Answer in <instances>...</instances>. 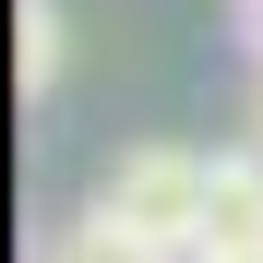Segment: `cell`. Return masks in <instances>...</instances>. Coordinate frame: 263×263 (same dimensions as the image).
I'll return each mask as SVG.
<instances>
[{"instance_id": "3957f363", "label": "cell", "mask_w": 263, "mask_h": 263, "mask_svg": "<svg viewBox=\"0 0 263 263\" xmlns=\"http://www.w3.org/2000/svg\"><path fill=\"white\" fill-rule=\"evenodd\" d=\"M12 84L24 96L60 84V0H12Z\"/></svg>"}, {"instance_id": "5b68a950", "label": "cell", "mask_w": 263, "mask_h": 263, "mask_svg": "<svg viewBox=\"0 0 263 263\" xmlns=\"http://www.w3.org/2000/svg\"><path fill=\"white\" fill-rule=\"evenodd\" d=\"M251 144H263V48H251Z\"/></svg>"}, {"instance_id": "7a4b0ae2", "label": "cell", "mask_w": 263, "mask_h": 263, "mask_svg": "<svg viewBox=\"0 0 263 263\" xmlns=\"http://www.w3.org/2000/svg\"><path fill=\"white\" fill-rule=\"evenodd\" d=\"M192 263H263V144L215 156V203H203V251Z\"/></svg>"}, {"instance_id": "6da1fadb", "label": "cell", "mask_w": 263, "mask_h": 263, "mask_svg": "<svg viewBox=\"0 0 263 263\" xmlns=\"http://www.w3.org/2000/svg\"><path fill=\"white\" fill-rule=\"evenodd\" d=\"M203 203H215V156H192V144H132L96 180V215H120V228L156 239L167 263L203 251Z\"/></svg>"}, {"instance_id": "8992f818", "label": "cell", "mask_w": 263, "mask_h": 263, "mask_svg": "<svg viewBox=\"0 0 263 263\" xmlns=\"http://www.w3.org/2000/svg\"><path fill=\"white\" fill-rule=\"evenodd\" d=\"M239 12H263V0H239Z\"/></svg>"}, {"instance_id": "277c9868", "label": "cell", "mask_w": 263, "mask_h": 263, "mask_svg": "<svg viewBox=\"0 0 263 263\" xmlns=\"http://www.w3.org/2000/svg\"><path fill=\"white\" fill-rule=\"evenodd\" d=\"M48 263H167V251H156V239H132L120 215L84 203V228H60V251H48Z\"/></svg>"}]
</instances>
